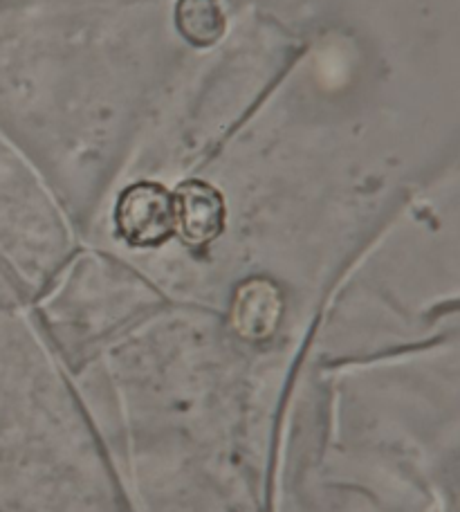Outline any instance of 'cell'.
Instances as JSON below:
<instances>
[{"mask_svg": "<svg viewBox=\"0 0 460 512\" xmlns=\"http://www.w3.org/2000/svg\"><path fill=\"white\" fill-rule=\"evenodd\" d=\"M176 205V232L193 248H205L225 230L227 209L220 191L207 182H182L173 194Z\"/></svg>", "mask_w": 460, "mask_h": 512, "instance_id": "cell-3", "label": "cell"}, {"mask_svg": "<svg viewBox=\"0 0 460 512\" xmlns=\"http://www.w3.org/2000/svg\"><path fill=\"white\" fill-rule=\"evenodd\" d=\"M176 27L196 48H211L225 34V14L218 0H178Z\"/></svg>", "mask_w": 460, "mask_h": 512, "instance_id": "cell-4", "label": "cell"}, {"mask_svg": "<svg viewBox=\"0 0 460 512\" xmlns=\"http://www.w3.org/2000/svg\"><path fill=\"white\" fill-rule=\"evenodd\" d=\"M285 313L283 292L270 279H247L236 288L229 324L247 342L272 340Z\"/></svg>", "mask_w": 460, "mask_h": 512, "instance_id": "cell-2", "label": "cell"}, {"mask_svg": "<svg viewBox=\"0 0 460 512\" xmlns=\"http://www.w3.org/2000/svg\"><path fill=\"white\" fill-rule=\"evenodd\" d=\"M115 223L131 248H158L176 234L173 194L155 182H137L119 196Z\"/></svg>", "mask_w": 460, "mask_h": 512, "instance_id": "cell-1", "label": "cell"}]
</instances>
